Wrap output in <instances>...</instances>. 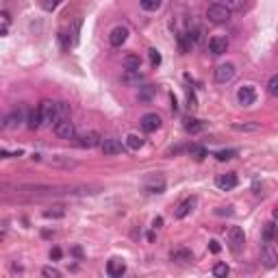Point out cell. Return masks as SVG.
Listing matches in <instances>:
<instances>
[{"label": "cell", "instance_id": "cell-1", "mask_svg": "<svg viewBox=\"0 0 278 278\" xmlns=\"http://www.w3.org/2000/svg\"><path fill=\"white\" fill-rule=\"evenodd\" d=\"M37 109H39V115H42V126H52L59 122V102L42 100V104Z\"/></svg>", "mask_w": 278, "mask_h": 278}, {"label": "cell", "instance_id": "cell-2", "mask_svg": "<svg viewBox=\"0 0 278 278\" xmlns=\"http://www.w3.org/2000/svg\"><path fill=\"white\" fill-rule=\"evenodd\" d=\"M230 9L226 7L224 2H213L209 9H206V18H209V22H213V24H224V22H228L230 20Z\"/></svg>", "mask_w": 278, "mask_h": 278}, {"label": "cell", "instance_id": "cell-3", "mask_svg": "<svg viewBox=\"0 0 278 278\" xmlns=\"http://www.w3.org/2000/svg\"><path fill=\"white\" fill-rule=\"evenodd\" d=\"M235 74H237V70L232 63H222L213 70V78H215V83H220V85L230 83V80L235 78Z\"/></svg>", "mask_w": 278, "mask_h": 278}, {"label": "cell", "instance_id": "cell-4", "mask_svg": "<svg viewBox=\"0 0 278 278\" xmlns=\"http://www.w3.org/2000/svg\"><path fill=\"white\" fill-rule=\"evenodd\" d=\"M54 135H57L59 139L70 141V139L76 137V126H74V122H70V118L68 120H61V122L54 124Z\"/></svg>", "mask_w": 278, "mask_h": 278}, {"label": "cell", "instance_id": "cell-5", "mask_svg": "<svg viewBox=\"0 0 278 278\" xmlns=\"http://www.w3.org/2000/svg\"><path fill=\"white\" fill-rule=\"evenodd\" d=\"M76 146L78 148H96V146H100V141H102V137H100V133H96V130H87V133H80L76 135Z\"/></svg>", "mask_w": 278, "mask_h": 278}, {"label": "cell", "instance_id": "cell-6", "mask_svg": "<svg viewBox=\"0 0 278 278\" xmlns=\"http://www.w3.org/2000/svg\"><path fill=\"white\" fill-rule=\"evenodd\" d=\"M100 150H102L104 156H115V154H122L124 152V146H122V141H120V139L107 137V139L100 141Z\"/></svg>", "mask_w": 278, "mask_h": 278}, {"label": "cell", "instance_id": "cell-7", "mask_svg": "<svg viewBox=\"0 0 278 278\" xmlns=\"http://www.w3.org/2000/svg\"><path fill=\"white\" fill-rule=\"evenodd\" d=\"M228 244H230V250L232 252H239L246 244V235L239 226H230L228 228Z\"/></svg>", "mask_w": 278, "mask_h": 278}, {"label": "cell", "instance_id": "cell-8", "mask_svg": "<svg viewBox=\"0 0 278 278\" xmlns=\"http://www.w3.org/2000/svg\"><path fill=\"white\" fill-rule=\"evenodd\" d=\"M276 261H278V254L274 250V241H265V246L261 250V263L272 270V267H276Z\"/></svg>", "mask_w": 278, "mask_h": 278}, {"label": "cell", "instance_id": "cell-9", "mask_svg": "<svg viewBox=\"0 0 278 278\" xmlns=\"http://www.w3.org/2000/svg\"><path fill=\"white\" fill-rule=\"evenodd\" d=\"M126 39H128V28H126V26H115L113 31L109 33V44H111L113 48L124 46Z\"/></svg>", "mask_w": 278, "mask_h": 278}, {"label": "cell", "instance_id": "cell-10", "mask_svg": "<svg viewBox=\"0 0 278 278\" xmlns=\"http://www.w3.org/2000/svg\"><path fill=\"white\" fill-rule=\"evenodd\" d=\"M237 174H232V172H228V174H220L215 178V185H217V189H222V191H232L237 187Z\"/></svg>", "mask_w": 278, "mask_h": 278}, {"label": "cell", "instance_id": "cell-11", "mask_svg": "<svg viewBox=\"0 0 278 278\" xmlns=\"http://www.w3.org/2000/svg\"><path fill=\"white\" fill-rule=\"evenodd\" d=\"M139 126H141V130H146V133H154L156 128H161V118L156 113H146L144 118L139 120Z\"/></svg>", "mask_w": 278, "mask_h": 278}, {"label": "cell", "instance_id": "cell-12", "mask_svg": "<svg viewBox=\"0 0 278 278\" xmlns=\"http://www.w3.org/2000/svg\"><path fill=\"white\" fill-rule=\"evenodd\" d=\"M237 100H239L241 107H250V104H254V100H256V92H254V87H250V85L241 87L239 92H237Z\"/></svg>", "mask_w": 278, "mask_h": 278}, {"label": "cell", "instance_id": "cell-13", "mask_svg": "<svg viewBox=\"0 0 278 278\" xmlns=\"http://www.w3.org/2000/svg\"><path fill=\"white\" fill-rule=\"evenodd\" d=\"M226 50H228V42H226V37H213V39H209V52L211 54L220 57V54H224Z\"/></svg>", "mask_w": 278, "mask_h": 278}, {"label": "cell", "instance_id": "cell-14", "mask_svg": "<svg viewBox=\"0 0 278 278\" xmlns=\"http://www.w3.org/2000/svg\"><path fill=\"white\" fill-rule=\"evenodd\" d=\"M22 122H24V107L20 104L7 115V128H18V126H22Z\"/></svg>", "mask_w": 278, "mask_h": 278}, {"label": "cell", "instance_id": "cell-15", "mask_svg": "<svg viewBox=\"0 0 278 278\" xmlns=\"http://www.w3.org/2000/svg\"><path fill=\"white\" fill-rule=\"evenodd\" d=\"M124 272H126V263L122 259H111L107 263V274L109 276L120 278V276H124Z\"/></svg>", "mask_w": 278, "mask_h": 278}, {"label": "cell", "instance_id": "cell-16", "mask_svg": "<svg viewBox=\"0 0 278 278\" xmlns=\"http://www.w3.org/2000/svg\"><path fill=\"white\" fill-rule=\"evenodd\" d=\"M194 206H196V198H194V196H189V198H185L178 206H176V213L174 215L178 217V220H183V217H187L191 211H194Z\"/></svg>", "mask_w": 278, "mask_h": 278}, {"label": "cell", "instance_id": "cell-17", "mask_svg": "<svg viewBox=\"0 0 278 278\" xmlns=\"http://www.w3.org/2000/svg\"><path fill=\"white\" fill-rule=\"evenodd\" d=\"M170 261H174V263H191V261H194V254H191V250H187V248H176V250L170 252Z\"/></svg>", "mask_w": 278, "mask_h": 278}, {"label": "cell", "instance_id": "cell-18", "mask_svg": "<svg viewBox=\"0 0 278 278\" xmlns=\"http://www.w3.org/2000/svg\"><path fill=\"white\" fill-rule=\"evenodd\" d=\"M148 194H161V191L165 189V180H163V176H159V178H150V180H146V187H144Z\"/></svg>", "mask_w": 278, "mask_h": 278}, {"label": "cell", "instance_id": "cell-19", "mask_svg": "<svg viewBox=\"0 0 278 278\" xmlns=\"http://www.w3.org/2000/svg\"><path fill=\"white\" fill-rule=\"evenodd\" d=\"M124 68L126 72H139L141 70V59L137 54H128V57H124Z\"/></svg>", "mask_w": 278, "mask_h": 278}, {"label": "cell", "instance_id": "cell-20", "mask_svg": "<svg viewBox=\"0 0 278 278\" xmlns=\"http://www.w3.org/2000/svg\"><path fill=\"white\" fill-rule=\"evenodd\" d=\"M50 165H57V168H65V170H70V168H76V161H72V159H68V156H52V159L48 161Z\"/></svg>", "mask_w": 278, "mask_h": 278}, {"label": "cell", "instance_id": "cell-21", "mask_svg": "<svg viewBox=\"0 0 278 278\" xmlns=\"http://www.w3.org/2000/svg\"><path fill=\"white\" fill-rule=\"evenodd\" d=\"M185 130L189 135H198V133L204 130V122H202V120H187V122H185Z\"/></svg>", "mask_w": 278, "mask_h": 278}, {"label": "cell", "instance_id": "cell-22", "mask_svg": "<svg viewBox=\"0 0 278 278\" xmlns=\"http://www.w3.org/2000/svg\"><path fill=\"white\" fill-rule=\"evenodd\" d=\"M232 128L239 130V133H256V130H261V124L259 122H244V124H232Z\"/></svg>", "mask_w": 278, "mask_h": 278}, {"label": "cell", "instance_id": "cell-23", "mask_svg": "<svg viewBox=\"0 0 278 278\" xmlns=\"http://www.w3.org/2000/svg\"><path fill=\"white\" fill-rule=\"evenodd\" d=\"M126 146H128L130 150H139V148H144V137H139V135L130 133L128 137H126Z\"/></svg>", "mask_w": 278, "mask_h": 278}, {"label": "cell", "instance_id": "cell-24", "mask_svg": "<svg viewBox=\"0 0 278 278\" xmlns=\"http://www.w3.org/2000/svg\"><path fill=\"white\" fill-rule=\"evenodd\" d=\"M224 4L230 9V13H239V11H246V7H248V2L246 0H224Z\"/></svg>", "mask_w": 278, "mask_h": 278}, {"label": "cell", "instance_id": "cell-25", "mask_svg": "<svg viewBox=\"0 0 278 278\" xmlns=\"http://www.w3.org/2000/svg\"><path fill=\"white\" fill-rule=\"evenodd\" d=\"M161 4H163V0H139V7L144 11H159Z\"/></svg>", "mask_w": 278, "mask_h": 278}, {"label": "cell", "instance_id": "cell-26", "mask_svg": "<svg viewBox=\"0 0 278 278\" xmlns=\"http://www.w3.org/2000/svg\"><path fill=\"white\" fill-rule=\"evenodd\" d=\"M42 126V115H39V109H33L31 113H28V128H39Z\"/></svg>", "mask_w": 278, "mask_h": 278}, {"label": "cell", "instance_id": "cell-27", "mask_svg": "<svg viewBox=\"0 0 278 278\" xmlns=\"http://www.w3.org/2000/svg\"><path fill=\"white\" fill-rule=\"evenodd\" d=\"M213 274L217 278H226L230 274V267L226 265V263H215V265H213Z\"/></svg>", "mask_w": 278, "mask_h": 278}, {"label": "cell", "instance_id": "cell-28", "mask_svg": "<svg viewBox=\"0 0 278 278\" xmlns=\"http://www.w3.org/2000/svg\"><path fill=\"white\" fill-rule=\"evenodd\" d=\"M274 232H276L274 222H270V224H265V230H263V239H265V241H274Z\"/></svg>", "mask_w": 278, "mask_h": 278}, {"label": "cell", "instance_id": "cell-29", "mask_svg": "<svg viewBox=\"0 0 278 278\" xmlns=\"http://www.w3.org/2000/svg\"><path fill=\"white\" fill-rule=\"evenodd\" d=\"M267 92H270L272 96H278V76H276V74L267 80Z\"/></svg>", "mask_w": 278, "mask_h": 278}, {"label": "cell", "instance_id": "cell-30", "mask_svg": "<svg viewBox=\"0 0 278 278\" xmlns=\"http://www.w3.org/2000/svg\"><path fill=\"white\" fill-rule=\"evenodd\" d=\"M63 0H42V7L46 9V11H54V9L61 4Z\"/></svg>", "mask_w": 278, "mask_h": 278}, {"label": "cell", "instance_id": "cell-31", "mask_svg": "<svg viewBox=\"0 0 278 278\" xmlns=\"http://www.w3.org/2000/svg\"><path fill=\"white\" fill-rule=\"evenodd\" d=\"M42 274L44 276H46V278H59V276H61V272H59L57 270V267H44V270H42Z\"/></svg>", "mask_w": 278, "mask_h": 278}, {"label": "cell", "instance_id": "cell-32", "mask_svg": "<svg viewBox=\"0 0 278 278\" xmlns=\"http://www.w3.org/2000/svg\"><path fill=\"white\" fill-rule=\"evenodd\" d=\"M235 154H237L235 150H220V152H215V156H217L220 161H228V159H232Z\"/></svg>", "mask_w": 278, "mask_h": 278}, {"label": "cell", "instance_id": "cell-33", "mask_svg": "<svg viewBox=\"0 0 278 278\" xmlns=\"http://www.w3.org/2000/svg\"><path fill=\"white\" fill-rule=\"evenodd\" d=\"M65 211L61 209V206H57L54 211H44V217H63Z\"/></svg>", "mask_w": 278, "mask_h": 278}, {"label": "cell", "instance_id": "cell-34", "mask_svg": "<svg viewBox=\"0 0 278 278\" xmlns=\"http://www.w3.org/2000/svg\"><path fill=\"white\" fill-rule=\"evenodd\" d=\"M150 63H152L154 65V68H156V65H161V54L159 52H156V50L152 48V50H150Z\"/></svg>", "mask_w": 278, "mask_h": 278}, {"label": "cell", "instance_id": "cell-35", "mask_svg": "<svg viewBox=\"0 0 278 278\" xmlns=\"http://www.w3.org/2000/svg\"><path fill=\"white\" fill-rule=\"evenodd\" d=\"M235 211H232V206H220V209H215V215H232Z\"/></svg>", "mask_w": 278, "mask_h": 278}, {"label": "cell", "instance_id": "cell-36", "mask_svg": "<svg viewBox=\"0 0 278 278\" xmlns=\"http://www.w3.org/2000/svg\"><path fill=\"white\" fill-rule=\"evenodd\" d=\"M209 250H211V252H220V241H217V239H211V241H209Z\"/></svg>", "mask_w": 278, "mask_h": 278}, {"label": "cell", "instance_id": "cell-37", "mask_svg": "<svg viewBox=\"0 0 278 278\" xmlns=\"http://www.w3.org/2000/svg\"><path fill=\"white\" fill-rule=\"evenodd\" d=\"M50 259H61V250H59V248H52V250H50Z\"/></svg>", "mask_w": 278, "mask_h": 278}, {"label": "cell", "instance_id": "cell-38", "mask_svg": "<svg viewBox=\"0 0 278 278\" xmlns=\"http://www.w3.org/2000/svg\"><path fill=\"white\" fill-rule=\"evenodd\" d=\"M4 128H7V115L0 113V130H4Z\"/></svg>", "mask_w": 278, "mask_h": 278}, {"label": "cell", "instance_id": "cell-39", "mask_svg": "<svg viewBox=\"0 0 278 278\" xmlns=\"http://www.w3.org/2000/svg\"><path fill=\"white\" fill-rule=\"evenodd\" d=\"M161 226H163V217H154L152 228H161Z\"/></svg>", "mask_w": 278, "mask_h": 278}, {"label": "cell", "instance_id": "cell-40", "mask_svg": "<svg viewBox=\"0 0 278 278\" xmlns=\"http://www.w3.org/2000/svg\"><path fill=\"white\" fill-rule=\"evenodd\" d=\"M4 232H7V226H4V224H0V239H2V237H4Z\"/></svg>", "mask_w": 278, "mask_h": 278}, {"label": "cell", "instance_id": "cell-41", "mask_svg": "<svg viewBox=\"0 0 278 278\" xmlns=\"http://www.w3.org/2000/svg\"><path fill=\"white\" fill-rule=\"evenodd\" d=\"M215 2H222V0H215Z\"/></svg>", "mask_w": 278, "mask_h": 278}]
</instances>
